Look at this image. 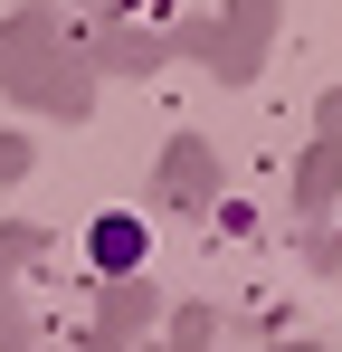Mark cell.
Segmentation results:
<instances>
[{
    "label": "cell",
    "instance_id": "1",
    "mask_svg": "<svg viewBox=\"0 0 342 352\" xmlns=\"http://www.w3.org/2000/svg\"><path fill=\"white\" fill-rule=\"evenodd\" d=\"M86 257H95L105 276H124V267H143V219H95V238H86Z\"/></svg>",
    "mask_w": 342,
    "mask_h": 352
}]
</instances>
